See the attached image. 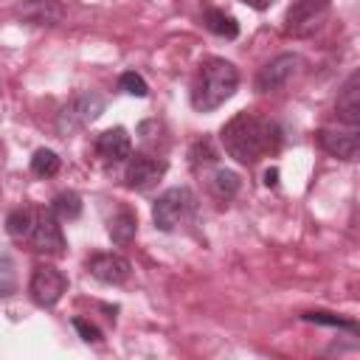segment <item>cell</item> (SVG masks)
<instances>
[{
  "label": "cell",
  "instance_id": "obj_21",
  "mask_svg": "<svg viewBox=\"0 0 360 360\" xmlns=\"http://www.w3.org/2000/svg\"><path fill=\"white\" fill-rule=\"evenodd\" d=\"M118 87H121L124 93H129V96H138V98H143V96L149 93V84H146V82H143V76H141V73H135V70L121 73Z\"/></svg>",
  "mask_w": 360,
  "mask_h": 360
},
{
  "label": "cell",
  "instance_id": "obj_5",
  "mask_svg": "<svg viewBox=\"0 0 360 360\" xmlns=\"http://www.w3.org/2000/svg\"><path fill=\"white\" fill-rule=\"evenodd\" d=\"M191 208H194V197H191L188 188L177 186V188L163 191V194L155 200V205H152L155 228H158V231H174V228L186 219V214H188Z\"/></svg>",
  "mask_w": 360,
  "mask_h": 360
},
{
  "label": "cell",
  "instance_id": "obj_18",
  "mask_svg": "<svg viewBox=\"0 0 360 360\" xmlns=\"http://www.w3.org/2000/svg\"><path fill=\"white\" fill-rule=\"evenodd\" d=\"M51 214L59 219V222H68V219H76L82 214V197L76 191H59L51 202Z\"/></svg>",
  "mask_w": 360,
  "mask_h": 360
},
{
  "label": "cell",
  "instance_id": "obj_22",
  "mask_svg": "<svg viewBox=\"0 0 360 360\" xmlns=\"http://www.w3.org/2000/svg\"><path fill=\"white\" fill-rule=\"evenodd\" d=\"M17 290V273L14 262L8 256H0V295H11Z\"/></svg>",
  "mask_w": 360,
  "mask_h": 360
},
{
  "label": "cell",
  "instance_id": "obj_11",
  "mask_svg": "<svg viewBox=\"0 0 360 360\" xmlns=\"http://www.w3.org/2000/svg\"><path fill=\"white\" fill-rule=\"evenodd\" d=\"M315 141L323 152L340 158V160H354L360 155V135L354 132V127L349 132H338V129H318L315 132Z\"/></svg>",
  "mask_w": 360,
  "mask_h": 360
},
{
  "label": "cell",
  "instance_id": "obj_15",
  "mask_svg": "<svg viewBox=\"0 0 360 360\" xmlns=\"http://www.w3.org/2000/svg\"><path fill=\"white\" fill-rule=\"evenodd\" d=\"M22 17L37 25H56L62 20V6L56 0H31L22 8Z\"/></svg>",
  "mask_w": 360,
  "mask_h": 360
},
{
  "label": "cell",
  "instance_id": "obj_19",
  "mask_svg": "<svg viewBox=\"0 0 360 360\" xmlns=\"http://www.w3.org/2000/svg\"><path fill=\"white\" fill-rule=\"evenodd\" d=\"M208 188H211L214 197L231 200V197L239 191V174L231 172V169H217V172L211 174V180H208Z\"/></svg>",
  "mask_w": 360,
  "mask_h": 360
},
{
  "label": "cell",
  "instance_id": "obj_16",
  "mask_svg": "<svg viewBox=\"0 0 360 360\" xmlns=\"http://www.w3.org/2000/svg\"><path fill=\"white\" fill-rule=\"evenodd\" d=\"M34 222H37V211L34 208H14L6 217V231H8L11 239H28L31 231H34Z\"/></svg>",
  "mask_w": 360,
  "mask_h": 360
},
{
  "label": "cell",
  "instance_id": "obj_13",
  "mask_svg": "<svg viewBox=\"0 0 360 360\" xmlns=\"http://www.w3.org/2000/svg\"><path fill=\"white\" fill-rule=\"evenodd\" d=\"M360 73H352L343 87L338 90V101H335V110H338V118L349 127H357L360 124Z\"/></svg>",
  "mask_w": 360,
  "mask_h": 360
},
{
  "label": "cell",
  "instance_id": "obj_25",
  "mask_svg": "<svg viewBox=\"0 0 360 360\" xmlns=\"http://www.w3.org/2000/svg\"><path fill=\"white\" fill-rule=\"evenodd\" d=\"M245 6H250V8H256V11H264V8H270L276 0H242Z\"/></svg>",
  "mask_w": 360,
  "mask_h": 360
},
{
  "label": "cell",
  "instance_id": "obj_7",
  "mask_svg": "<svg viewBox=\"0 0 360 360\" xmlns=\"http://www.w3.org/2000/svg\"><path fill=\"white\" fill-rule=\"evenodd\" d=\"M298 68H301V56L298 53H278L264 68H259V73H256V90L259 93H276V90H281L298 73Z\"/></svg>",
  "mask_w": 360,
  "mask_h": 360
},
{
  "label": "cell",
  "instance_id": "obj_10",
  "mask_svg": "<svg viewBox=\"0 0 360 360\" xmlns=\"http://www.w3.org/2000/svg\"><path fill=\"white\" fill-rule=\"evenodd\" d=\"M87 270L93 278H98L104 284H124L132 273V264L121 253H96L87 259Z\"/></svg>",
  "mask_w": 360,
  "mask_h": 360
},
{
  "label": "cell",
  "instance_id": "obj_24",
  "mask_svg": "<svg viewBox=\"0 0 360 360\" xmlns=\"http://www.w3.org/2000/svg\"><path fill=\"white\" fill-rule=\"evenodd\" d=\"M73 326H76V332L82 335V340H87V343H98V340H101V332H98L93 323H87L84 318H73Z\"/></svg>",
  "mask_w": 360,
  "mask_h": 360
},
{
  "label": "cell",
  "instance_id": "obj_14",
  "mask_svg": "<svg viewBox=\"0 0 360 360\" xmlns=\"http://www.w3.org/2000/svg\"><path fill=\"white\" fill-rule=\"evenodd\" d=\"M107 233H110V239L115 242V245H129L132 239H135V233H138V217L129 211V208H118L110 219H107Z\"/></svg>",
  "mask_w": 360,
  "mask_h": 360
},
{
  "label": "cell",
  "instance_id": "obj_26",
  "mask_svg": "<svg viewBox=\"0 0 360 360\" xmlns=\"http://www.w3.org/2000/svg\"><path fill=\"white\" fill-rule=\"evenodd\" d=\"M276 183H278V169H267V172H264V186L273 188Z\"/></svg>",
  "mask_w": 360,
  "mask_h": 360
},
{
  "label": "cell",
  "instance_id": "obj_6",
  "mask_svg": "<svg viewBox=\"0 0 360 360\" xmlns=\"http://www.w3.org/2000/svg\"><path fill=\"white\" fill-rule=\"evenodd\" d=\"M68 290V278L62 270H56L53 264H37L28 281V292L34 298V304L39 307H53Z\"/></svg>",
  "mask_w": 360,
  "mask_h": 360
},
{
  "label": "cell",
  "instance_id": "obj_8",
  "mask_svg": "<svg viewBox=\"0 0 360 360\" xmlns=\"http://www.w3.org/2000/svg\"><path fill=\"white\" fill-rule=\"evenodd\" d=\"M169 163L163 158H155V155H146V152H138L129 158L127 163V186L135 188V191H146L152 188L163 174H166Z\"/></svg>",
  "mask_w": 360,
  "mask_h": 360
},
{
  "label": "cell",
  "instance_id": "obj_2",
  "mask_svg": "<svg viewBox=\"0 0 360 360\" xmlns=\"http://www.w3.org/2000/svg\"><path fill=\"white\" fill-rule=\"evenodd\" d=\"M236 87H239V70L233 68V62L219 59V56L205 59L191 87V104L197 112H211L222 107L236 93Z\"/></svg>",
  "mask_w": 360,
  "mask_h": 360
},
{
  "label": "cell",
  "instance_id": "obj_3",
  "mask_svg": "<svg viewBox=\"0 0 360 360\" xmlns=\"http://www.w3.org/2000/svg\"><path fill=\"white\" fill-rule=\"evenodd\" d=\"M329 11H332V0H292L284 14V34L295 39L312 37L315 31L323 28Z\"/></svg>",
  "mask_w": 360,
  "mask_h": 360
},
{
  "label": "cell",
  "instance_id": "obj_23",
  "mask_svg": "<svg viewBox=\"0 0 360 360\" xmlns=\"http://www.w3.org/2000/svg\"><path fill=\"white\" fill-rule=\"evenodd\" d=\"M304 318H307V321H312V323L343 326V329H349V332H354V329H357V323H354V321H346V318H340V315H332V312H307Z\"/></svg>",
  "mask_w": 360,
  "mask_h": 360
},
{
  "label": "cell",
  "instance_id": "obj_9",
  "mask_svg": "<svg viewBox=\"0 0 360 360\" xmlns=\"http://www.w3.org/2000/svg\"><path fill=\"white\" fill-rule=\"evenodd\" d=\"M31 245L34 250L45 253V256H59L65 253V233H62V225L59 219L48 211H37V222H34V231H31Z\"/></svg>",
  "mask_w": 360,
  "mask_h": 360
},
{
  "label": "cell",
  "instance_id": "obj_17",
  "mask_svg": "<svg viewBox=\"0 0 360 360\" xmlns=\"http://www.w3.org/2000/svg\"><path fill=\"white\" fill-rule=\"evenodd\" d=\"M202 22H205V28H208L211 34H217V37H225V39H233V37L239 34V25H236V20H233L231 14H225L222 8H205V17H202Z\"/></svg>",
  "mask_w": 360,
  "mask_h": 360
},
{
  "label": "cell",
  "instance_id": "obj_20",
  "mask_svg": "<svg viewBox=\"0 0 360 360\" xmlns=\"http://www.w3.org/2000/svg\"><path fill=\"white\" fill-rule=\"evenodd\" d=\"M59 166H62L59 163V155L51 152V149H37L34 158H31V172L37 177H53L59 172Z\"/></svg>",
  "mask_w": 360,
  "mask_h": 360
},
{
  "label": "cell",
  "instance_id": "obj_1",
  "mask_svg": "<svg viewBox=\"0 0 360 360\" xmlns=\"http://www.w3.org/2000/svg\"><path fill=\"white\" fill-rule=\"evenodd\" d=\"M273 124H264L262 118H256L253 112H236L219 132L222 149L245 166H253L267 149H273Z\"/></svg>",
  "mask_w": 360,
  "mask_h": 360
},
{
  "label": "cell",
  "instance_id": "obj_4",
  "mask_svg": "<svg viewBox=\"0 0 360 360\" xmlns=\"http://www.w3.org/2000/svg\"><path fill=\"white\" fill-rule=\"evenodd\" d=\"M104 112V98L93 90H84L79 96H73L56 115V132L59 135H73L76 129H84L87 124H93L98 115Z\"/></svg>",
  "mask_w": 360,
  "mask_h": 360
},
{
  "label": "cell",
  "instance_id": "obj_12",
  "mask_svg": "<svg viewBox=\"0 0 360 360\" xmlns=\"http://www.w3.org/2000/svg\"><path fill=\"white\" fill-rule=\"evenodd\" d=\"M96 152H98V158H104L107 163H121V160H127L129 152H132L129 132H127L124 127L104 129V132L96 138Z\"/></svg>",
  "mask_w": 360,
  "mask_h": 360
}]
</instances>
